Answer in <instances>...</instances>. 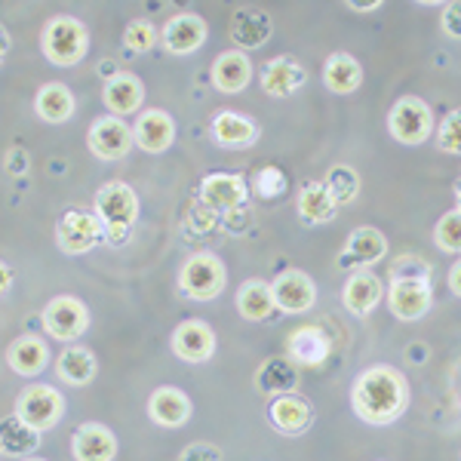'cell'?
<instances>
[{
  "mask_svg": "<svg viewBox=\"0 0 461 461\" xmlns=\"http://www.w3.org/2000/svg\"><path fill=\"white\" fill-rule=\"evenodd\" d=\"M351 406L366 425H393L409 406V382L393 366H369L357 375Z\"/></svg>",
  "mask_w": 461,
  "mask_h": 461,
  "instance_id": "cell-1",
  "label": "cell"
},
{
  "mask_svg": "<svg viewBox=\"0 0 461 461\" xmlns=\"http://www.w3.org/2000/svg\"><path fill=\"white\" fill-rule=\"evenodd\" d=\"M93 210H95V219L105 228V240L121 247V243H126L130 228L136 225L139 197L126 182H108V185H102L99 194H95Z\"/></svg>",
  "mask_w": 461,
  "mask_h": 461,
  "instance_id": "cell-2",
  "label": "cell"
},
{
  "mask_svg": "<svg viewBox=\"0 0 461 461\" xmlns=\"http://www.w3.org/2000/svg\"><path fill=\"white\" fill-rule=\"evenodd\" d=\"M41 47H43V56L53 65H59V68H74L77 62H84V56L89 50V32L80 19L56 16L43 25Z\"/></svg>",
  "mask_w": 461,
  "mask_h": 461,
  "instance_id": "cell-3",
  "label": "cell"
},
{
  "mask_svg": "<svg viewBox=\"0 0 461 461\" xmlns=\"http://www.w3.org/2000/svg\"><path fill=\"white\" fill-rule=\"evenodd\" d=\"M178 286L188 299L194 302H210L225 289V265L212 252H194L188 262L182 265L178 274Z\"/></svg>",
  "mask_w": 461,
  "mask_h": 461,
  "instance_id": "cell-4",
  "label": "cell"
},
{
  "mask_svg": "<svg viewBox=\"0 0 461 461\" xmlns=\"http://www.w3.org/2000/svg\"><path fill=\"white\" fill-rule=\"evenodd\" d=\"M388 130L400 145H421L434 132V111H430L428 102L415 99V95H403V99L393 102Z\"/></svg>",
  "mask_w": 461,
  "mask_h": 461,
  "instance_id": "cell-5",
  "label": "cell"
},
{
  "mask_svg": "<svg viewBox=\"0 0 461 461\" xmlns=\"http://www.w3.org/2000/svg\"><path fill=\"white\" fill-rule=\"evenodd\" d=\"M16 415L34 430H50L62 421L65 400H62V393L56 388H50V384H32V388H25L19 393Z\"/></svg>",
  "mask_w": 461,
  "mask_h": 461,
  "instance_id": "cell-6",
  "label": "cell"
},
{
  "mask_svg": "<svg viewBox=\"0 0 461 461\" xmlns=\"http://www.w3.org/2000/svg\"><path fill=\"white\" fill-rule=\"evenodd\" d=\"M102 240H105V228L95 219V212L68 210L56 225V243L68 256H84L93 247H99Z\"/></svg>",
  "mask_w": 461,
  "mask_h": 461,
  "instance_id": "cell-7",
  "label": "cell"
},
{
  "mask_svg": "<svg viewBox=\"0 0 461 461\" xmlns=\"http://www.w3.org/2000/svg\"><path fill=\"white\" fill-rule=\"evenodd\" d=\"M41 323L47 330V336H53L59 341H74L86 332L89 326V311L86 304L74 295H59L43 308L41 314Z\"/></svg>",
  "mask_w": 461,
  "mask_h": 461,
  "instance_id": "cell-8",
  "label": "cell"
},
{
  "mask_svg": "<svg viewBox=\"0 0 461 461\" xmlns=\"http://www.w3.org/2000/svg\"><path fill=\"white\" fill-rule=\"evenodd\" d=\"M86 145L89 151L99 160H123L126 154L132 151L136 139H132V130L126 126L121 117H99L86 132Z\"/></svg>",
  "mask_w": 461,
  "mask_h": 461,
  "instance_id": "cell-9",
  "label": "cell"
},
{
  "mask_svg": "<svg viewBox=\"0 0 461 461\" xmlns=\"http://www.w3.org/2000/svg\"><path fill=\"white\" fill-rule=\"evenodd\" d=\"M249 191L243 176L234 173H212L200 182V203L212 212H237L247 203Z\"/></svg>",
  "mask_w": 461,
  "mask_h": 461,
  "instance_id": "cell-10",
  "label": "cell"
},
{
  "mask_svg": "<svg viewBox=\"0 0 461 461\" xmlns=\"http://www.w3.org/2000/svg\"><path fill=\"white\" fill-rule=\"evenodd\" d=\"M206 34H210L206 19H200L197 13H176V16L167 19V25H163L160 43L173 56H191L206 43Z\"/></svg>",
  "mask_w": 461,
  "mask_h": 461,
  "instance_id": "cell-11",
  "label": "cell"
},
{
  "mask_svg": "<svg viewBox=\"0 0 461 461\" xmlns=\"http://www.w3.org/2000/svg\"><path fill=\"white\" fill-rule=\"evenodd\" d=\"M271 295L274 308H280L284 314H304V311L314 308L317 286L304 271H284L271 284Z\"/></svg>",
  "mask_w": 461,
  "mask_h": 461,
  "instance_id": "cell-12",
  "label": "cell"
},
{
  "mask_svg": "<svg viewBox=\"0 0 461 461\" xmlns=\"http://www.w3.org/2000/svg\"><path fill=\"white\" fill-rule=\"evenodd\" d=\"M434 304V293H430V284H421V280H400V284L388 286V308L391 314L403 323H412V320H421Z\"/></svg>",
  "mask_w": 461,
  "mask_h": 461,
  "instance_id": "cell-13",
  "label": "cell"
},
{
  "mask_svg": "<svg viewBox=\"0 0 461 461\" xmlns=\"http://www.w3.org/2000/svg\"><path fill=\"white\" fill-rule=\"evenodd\" d=\"M132 139L148 154H163L176 139V123L163 108H148L132 126Z\"/></svg>",
  "mask_w": 461,
  "mask_h": 461,
  "instance_id": "cell-14",
  "label": "cell"
},
{
  "mask_svg": "<svg viewBox=\"0 0 461 461\" xmlns=\"http://www.w3.org/2000/svg\"><path fill=\"white\" fill-rule=\"evenodd\" d=\"M173 354L185 363H206L215 354V332L200 320H185L173 332Z\"/></svg>",
  "mask_w": 461,
  "mask_h": 461,
  "instance_id": "cell-15",
  "label": "cell"
},
{
  "mask_svg": "<svg viewBox=\"0 0 461 461\" xmlns=\"http://www.w3.org/2000/svg\"><path fill=\"white\" fill-rule=\"evenodd\" d=\"M71 452L77 461H114L117 437L111 428L99 425V421H89V425H80L74 430Z\"/></svg>",
  "mask_w": 461,
  "mask_h": 461,
  "instance_id": "cell-16",
  "label": "cell"
},
{
  "mask_svg": "<svg viewBox=\"0 0 461 461\" xmlns=\"http://www.w3.org/2000/svg\"><path fill=\"white\" fill-rule=\"evenodd\" d=\"M382 299H384V284L373 271H354L351 277L345 280V289H341V302H345V308L357 317L373 314Z\"/></svg>",
  "mask_w": 461,
  "mask_h": 461,
  "instance_id": "cell-17",
  "label": "cell"
},
{
  "mask_svg": "<svg viewBox=\"0 0 461 461\" xmlns=\"http://www.w3.org/2000/svg\"><path fill=\"white\" fill-rule=\"evenodd\" d=\"M267 421H271L274 430L280 434H304L314 421V409H311L308 400L295 397V393H284V397H274L271 406H267Z\"/></svg>",
  "mask_w": 461,
  "mask_h": 461,
  "instance_id": "cell-18",
  "label": "cell"
},
{
  "mask_svg": "<svg viewBox=\"0 0 461 461\" xmlns=\"http://www.w3.org/2000/svg\"><path fill=\"white\" fill-rule=\"evenodd\" d=\"M274 32V22L265 10L258 6H243L230 16V41L243 50H258L267 43V37Z\"/></svg>",
  "mask_w": 461,
  "mask_h": 461,
  "instance_id": "cell-19",
  "label": "cell"
},
{
  "mask_svg": "<svg viewBox=\"0 0 461 461\" xmlns=\"http://www.w3.org/2000/svg\"><path fill=\"white\" fill-rule=\"evenodd\" d=\"M332 351V341L320 326H299L286 339V357L299 366H320Z\"/></svg>",
  "mask_w": 461,
  "mask_h": 461,
  "instance_id": "cell-20",
  "label": "cell"
},
{
  "mask_svg": "<svg viewBox=\"0 0 461 461\" xmlns=\"http://www.w3.org/2000/svg\"><path fill=\"white\" fill-rule=\"evenodd\" d=\"M384 256H388V240H384V234L378 228L363 225V228L351 230V237H348L339 262L345 267H360V265L382 262Z\"/></svg>",
  "mask_w": 461,
  "mask_h": 461,
  "instance_id": "cell-21",
  "label": "cell"
},
{
  "mask_svg": "<svg viewBox=\"0 0 461 461\" xmlns=\"http://www.w3.org/2000/svg\"><path fill=\"white\" fill-rule=\"evenodd\" d=\"M304 80H308V71L299 59L293 56H274L271 62L262 65V77L258 84L267 95H293Z\"/></svg>",
  "mask_w": 461,
  "mask_h": 461,
  "instance_id": "cell-22",
  "label": "cell"
},
{
  "mask_svg": "<svg viewBox=\"0 0 461 461\" xmlns=\"http://www.w3.org/2000/svg\"><path fill=\"white\" fill-rule=\"evenodd\" d=\"M212 86L225 95H237L249 86L252 80V62L247 59V53L240 50H228L212 62Z\"/></svg>",
  "mask_w": 461,
  "mask_h": 461,
  "instance_id": "cell-23",
  "label": "cell"
},
{
  "mask_svg": "<svg viewBox=\"0 0 461 461\" xmlns=\"http://www.w3.org/2000/svg\"><path fill=\"white\" fill-rule=\"evenodd\" d=\"M215 145L221 148H234V151H243V148L256 145L258 139V126L249 121L247 114H237V111H219L212 117L210 126Z\"/></svg>",
  "mask_w": 461,
  "mask_h": 461,
  "instance_id": "cell-24",
  "label": "cell"
},
{
  "mask_svg": "<svg viewBox=\"0 0 461 461\" xmlns=\"http://www.w3.org/2000/svg\"><path fill=\"white\" fill-rule=\"evenodd\" d=\"M148 415L160 428H182L191 419V400L178 388H158L148 397Z\"/></svg>",
  "mask_w": 461,
  "mask_h": 461,
  "instance_id": "cell-25",
  "label": "cell"
},
{
  "mask_svg": "<svg viewBox=\"0 0 461 461\" xmlns=\"http://www.w3.org/2000/svg\"><path fill=\"white\" fill-rule=\"evenodd\" d=\"M6 363H10V369L22 378H34L37 373H43L50 363V351L47 345H43V339L37 336H22L10 345V351H6Z\"/></svg>",
  "mask_w": 461,
  "mask_h": 461,
  "instance_id": "cell-26",
  "label": "cell"
},
{
  "mask_svg": "<svg viewBox=\"0 0 461 461\" xmlns=\"http://www.w3.org/2000/svg\"><path fill=\"white\" fill-rule=\"evenodd\" d=\"M41 446V430L19 419V415H6L0 419V452L13 458H28Z\"/></svg>",
  "mask_w": 461,
  "mask_h": 461,
  "instance_id": "cell-27",
  "label": "cell"
},
{
  "mask_svg": "<svg viewBox=\"0 0 461 461\" xmlns=\"http://www.w3.org/2000/svg\"><path fill=\"white\" fill-rule=\"evenodd\" d=\"M102 99H105V108L111 114H132V111L142 108L145 86L136 74H121V77L108 80Z\"/></svg>",
  "mask_w": 461,
  "mask_h": 461,
  "instance_id": "cell-28",
  "label": "cell"
},
{
  "mask_svg": "<svg viewBox=\"0 0 461 461\" xmlns=\"http://www.w3.org/2000/svg\"><path fill=\"white\" fill-rule=\"evenodd\" d=\"M74 108H77V102H74V93L65 84H43L41 93L34 95L37 117H41V121H47V123L71 121Z\"/></svg>",
  "mask_w": 461,
  "mask_h": 461,
  "instance_id": "cell-29",
  "label": "cell"
},
{
  "mask_svg": "<svg viewBox=\"0 0 461 461\" xmlns=\"http://www.w3.org/2000/svg\"><path fill=\"white\" fill-rule=\"evenodd\" d=\"M295 382H299V373H295V363L289 360V357H271V360H265L262 369L256 373V388L267 393V397L293 393Z\"/></svg>",
  "mask_w": 461,
  "mask_h": 461,
  "instance_id": "cell-30",
  "label": "cell"
},
{
  "mask_svg": "<svg viewBox=\"0 0 461 461\" xmlns=\"http://www.w3.org/2000/svg\"><path fill=\"white\" fill-rule=\"evenodd\" d=\"M336 212H339V203L332 200L330 188H326L323 182H308L299 191L302 221H308V225H326V221L336 219Z\"/></svg>",
  "mask_w": 461,
  "mask_h": 461,
  "instance_id": "cell-31",
  "label": "cell"
},
{
  "mask_svg": "<svg viewBox=\"0 0 461 461\" xmlns=\"http://www.w3.org/2000/svg\"><path fill=\"white\" fill-rule=\"evenodd\" d=\"M323 84L330 93L348 95L363 84V68L351 53H332L323 65Z\"/></svg>",
  "mask_w": 461,
  "mask_h": 461,
  "instance_id": "cell-32",
  "label": "cell"
},
{
  "mask_svg": "<svg viewBox=\"0 0 461 461\" xmlns=\"http://www.w3.org/2000/svg\"><path fill=\"white\" fill-rule=\"evenodd\" d=\"M237 311H240L243 320H267L274 314V295H271V284L265 280H247L240 289H237Z\"/></svg>",
  "mask_w": 461,
  "mask_h": 461,
  "instance_id": "cell-33",
  "label": "cell"
},
{
  "mask_svg": "<svg viewBox=\"0 0 461 461\" xmlns=\"http://www.w3.org/2000/svg\"><path fill=\"white\" fill-rule=\"evenodd\" d=\"M56 373L65 384H86V382H93V375H95V357L89 348L71 345L59 354Z\"/></svg>",
  "mask_w": 461,
  "mask_h": 461,
  "instance_id": "cell-34",
  "label": "cell"
},
{
  "mask_svg": "<svg viewBox=\"0 0 461 461\" xmlns=\"http://www.w3.org/2000/svg\"><path fill=\"white\" fill-rule=\"evenodd\" d=\"M323 185L330 188V194H332V200H336L339 206L351 203V200L360 194V176H357L351 167H345V163L332 167Z\"/></svg>",
  "mask_w": 461,
  "mask_h": 461,
  "instance_id": "cell-35",
  "label": "cell"
},
{
  "mask_svg": "<svg viewBox=\"0 0 461 461\" xmlns=\"http://www.w3.org/2000/svg\"><path fill=\"white\" fill-rule=\"evenodd\" d=\"M434 240L443 252H461V212L449 210L434 225Z\"/></svg>",
  "mask_w": 461,
  "mask_h": 461,
  "instance_id": "cell-36",
  "label": "cell"
},
{
  "mask_svg": "<svg viewBox=\"0 0 461 461\" xmlns=\"http://www.w3.org/2000/svg\"><path fill=\"white\" fill-rule=\"evenodd\" d=\"M400 280H421V284H430V265L419 256H400L393 258L391 265V284H400Z\"/></svg>",
  "mask_w": 461,
  "mask_h": 461,
  "instance_id": "cell-37",
  "label": "cell"
},
{
  "mask_svg": "<svg viewBox=\"0 0 461 461\" xmlns=\"http://www.w3.org/2000/svg\"><path fill=\"white\" fill-rule=\"evenodd\" d=\"M437 145H440V151L461 158V108L443 117L440 130H437Z\"/></svg>",
  "mask_w": 461,
  "mask_h": 461,
  "instance_id": "cell-38",
  "label": "cell"
},
{
  "mask_svg": "<svg viewBox=\"0 0 461 461\" xmlns=\"http://www.w3.org/2000/svg\"><path fill=\"white\" fill-rule=\"evenodd\" d=\"M123 43L130 53H148L158 43V32H154L151 22H132L123 32Z\"/></svg>",
  "mask_w": 461,
  "mask_h": 461,
  "instance_id": "cell-39",
  "label": "cell"
},
{
  "mask_svg": "<svg viewBox=\"0 0 461 461\" xmlns=\"http://www.w3.org/2000/svg\"><path fill=\"white\" fill-rule=\"evenodd\" d=\"M252 185H256V191L262 197H277L286 191V176L280 173L277 167H262L256 173V178H252Z\"/></svg>",
  "mask_w": 461,
  "mask_h": 461,
  "instance_id": "cell-40",
  "label": "cell"
},
{
  "mask_svg": "<svg viewBox=\"0 0 461 461\" xmlns=\"http://www.w3.org/2000/svg\"><path fill=\"white\" fill-rule=\"evenodd\" d=\"M178 461H221V452L212 443H191L188 449H182Z\"/></svg>",
  "mask_w": 461,
  "mask_h": 461,
  "instance_id": "cell-41",
  "label": "cell"
},
{
  "mask_svg": "<svg viewBox=\"0 0 461 461\" xmlns=\"http://www.w3.org/2000/svg\"><path fill=\"white\" fill-rule=\"evenodd\" d=\"M443 32L452 41H461V4H449L443 10Z\"/></svg>",
  "mask_w": 461,
  "mask_h": 461,
  "instance_id": "cell-42",
  "label": "cell"
},
{
  "mask_svg": "<svg viewBox=\"0 0 461 461\" xmlns=\"http://www.w3.org/2000/svg\"><path fill=\"white\" fill-rule=\"evenodd\" d=\"M6 169H10L13 176H25L28 173V154L22 151V148H13V151L6 154Z\"/></svg>",
  "mask_w": 461,
  "mask_h": 461,
  "instance_id": "cell-43",
  "label": "cell"
},
{
  "mask_svg": "<svg viewBox=\"0 0 461 461\" xmlns=\"http://www.w3.org/2000/svg\"><path fill=\"white\" fill-rule=\"evenodd\" d=\"M191 228L194 230H212L215 228V212L212 210H194L191 212Z\"/></svg>",
  "mask_w": 461,
  "mask_h": 461,
  "instance_id": "cell-44",
  "label": "cell"
},
{
  "mask_svg": "<svg viewBox=\"0 0 461 461\" xmlns=\"http://www.w3.org/2000/svg\"><path fill=\"white\" fill-rule=\"evenodd\" d=\"M449 289H452V295H458L461 299V258L452 265V271H449Z\"/></svg>",
  "mask_w": 461,
  "mask_h": 461,
  "instance_id": "cell-45",
  "label": "cell"
},
{
  "mask_svg": "<svg viewBox=\"0 0 461 461\" xmlns=\"http://www.w3.org/2000/svg\"><path fill=\"white\" fill-rule=\"evenodd\" d=\"M13 286V271L6 262H0V295H6V289Z\"/></svg>",
  "mask_w": 461,
  "mask_h": 461,
  "instance_id": "cell-46",
  "label": "cell"
},
{
  "mask_svg": "<svg viewBox=\"0 0 461 461\" xmlns=\"http://www.w3.org/2000/svg\"><path fill=\"white\" fill-rule=\"evenodd\" d=\"M99 68H102V77H108V80L121 77V71H117V65H114V62H102Z\"/></svg>",
  "mask_w": 461,
  "mask_h": 461,
  "instance_id": "cell-47",
  "label": "cell"
},
{
  "mask_svg": "<svg viewBox=\"0 0 461 461\" xmlns=\"http://www.w3.org/2000/svg\"><path fill=\"white\" fill-rule=\"evenodd\" d=\"M6 53H10V34H6L4 25H0V62L6 59Z\"/></svg>",
  "mask_w": 461,
  "mask_h": 461,
  "instance_id": "cell-48",
  "label": "cell"
},
{
  "mask_svg": "<svg viewBox=\"0 0 461 461\" xmlns=\"http://www.w3.org/2000/svg\"><path fill=\"white\" fill-rule=\"evenodd\" d=\"M382 4H348V10H354V13H369V10H378Z\"/></svg>",
  "mask_w": 461,
  "mask_h": 461,
  "instance_id": "cell-49",
  "label": "cell"
},
{
  "mask_svg": "<svg viewBox=\"0 0 461 461\" xmlns=\"http://www.w3.org/2000/svg\"><path fill=\"white\" fill-rule=\"evenodd\" d=\"M456 210L461 212V178L456 182Z\"/></svg>",
  "mask_w": 461,
  "mask_h": 461,
  "instance_id": "cell-50",
  "label": "cell"
},
{
  "mask_svg": "<svg viewBox=\"0 0 461 461\" xmlns=\"http://www.w3.org/2000/svg\"><path fill=\"white\" fill-rule=\"evenodd\" d=\"M25 461H41V458H25Z\"/></svg>",
  "mask_w": 461,
  "mask_h": 461,
  "instance_id": "cell-51",
  "label": "cell"
}]
</instances>
